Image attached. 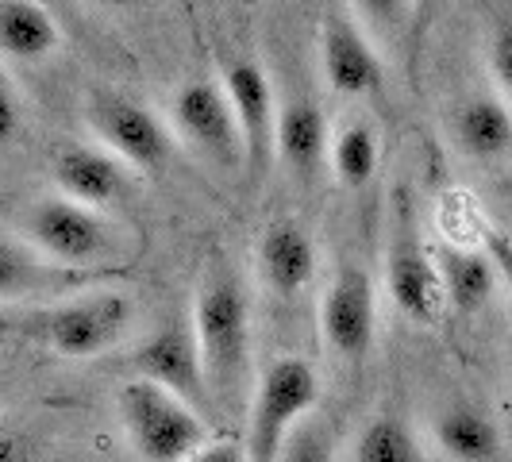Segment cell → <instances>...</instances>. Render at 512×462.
Returning <instances> with one entry per match:
<instances>
[{
	"label": "cell",
	"mask_w": 512,
	"mask_h": 462,
	"mask_svg": "<svg viewBox=\"0 0 512 462\" xmlns=\"http://www.w3.org/2000/svg\"><path fill=\"white\" fill-rule=\"evenodd\" d=\"M189 316H193V332H197L201 359H205L212 409H220L224 416H239L243 405H251L247 397L255 393L251 385V289L228 258H212L205 266Z\"/></svg>",
	"instance_id": "cell-1"
},
{
	"label": "cell",
	"mask_w": 512,
	"mask_h": 462,
	"mask_svg": "<svg viewBox=\"0 0 512 462\" xmlns=\"http://www.w3.org/2000/svg\"><path fill=\"white\" fill-rule=\"evenodd\" d=\"M135 305L128 293L93 289L85 297H70L62 305L35 308L24 316H0L4 339H31L58 351L62 359H93L120 343L128 332Z\"/></svg>",
	"instance_id": "cell-2"
},
{
	"label": "cell",
	"mask_w": 512,
	"mask_h": 462,
	"mask_svg": "<svg viewBox=\"0 0 512 462\" xmlns=\"http://www.w3.org/2000/svg\"><path fill=\"white\" fill-rule=\"evenodd\" d=\"M116 412L128 443L143 462H189L212 439L205 412H197L178 393L147 378H131L120 385Z\"/></svg>",
	"instance_id": "cell-3"
},
{
	"label": "cell",
	"mask_w": 512,
	"mask_h": 462,
	"mask_svg": "<svg viewBox=\"0 0 512 462\" xmlns=\"http://www.w3.org/2000/svg\"><path fill=\"white\" fill-rule=\"evenodd\" d=\"M316 401H320V378H316L312 362L297 359V355L270 362L255 382L251 405H247V459H282L285 439L293 436V428L301 420H308Z\"/></svg>",
	"instance_id": "cell-4"
},
{
	"label": "cell",
	"mask_w": 512,
	"mask_h": 462,
	"mask_svg": "<svg viewBox=\"0 0 512 462\" xmlns=\"http://www.w3.org/2000/svg\"><path fill=\"white\" fill-rule=\"evenodd\" d=\"M27 243L66 270H101V262L120 251L116 228L97 208H85L70 197H43L24 216Z\"/></svg>",
	"instance_id": "cell-5"
},
{
	"label": "cell",
	"mask_w": 512,
	"mask_h": 462,
	"mask_svg": "<svg viewBox=\"0 0 512 462\" xmlns=\"http://www.w3.org/2000/svg\"><path fill=\"white\" fill-rule=\"evenodd\" d=\"M385 293L412 324H432L443 308L436 255L420 239V220L409 189H397L393 197V220L385 243Z\"/></svg>",
	"instance_id": "cell-6"
},
{
	"label": "cell",
	"mask_w": 512,
	"mask_h": 462,
	"mask_svg": "<svg viewBox=\"0 0 512 462\" xmlns=\"http://www.w3.org/2000/svg\"><path fill=\"white\" fill-rule=\"evenodd\" d=\"M85 120H89L93 135L101 139L104 151L116 154L124 166L143 170V174L162 170L178 147V135L166 128L147 104L124 97V93H112V89L89 93Z\"/></svg>",
	"instance_id": "cell-7"
},
{
	"label": "cell",
	"mask_w": 512,
	"mask_h": 462,
	"mask_svg": "<svg viewBox=\"0 0 512 462\" xmlns=\"http://www.w3.org/2000/svg\"><path fill=\"white\" fill-rule=\"evenodd\" d=\"M220 85H224L231 112H235L239 131H243L247 185L258 189L270 174L274 158H278V104L282 101L274 97L270 74L251 54H224L220 58Z\"/></svg>",
	"instance_id": "cell-8"
},
{
	"label": "cell",
	"mask_w": 512,
	"mask_h": 462,
	"mask_svg": "<svg viewBox=\"0 0 512 462\" xmlns=\"http://www.w3.org/2000/svg\"><path fill=\"white\" fill-rule=\"evenodd\" d=\"M170 116H174V135L185 147H193L205 162H212L216 170L239 174L247 166L243 131H239V120L231 112V101L224 85H220V77L185 81L174 93Z\"/></svg>",
	"instance_id": "cell-9"
},
{
	"label": "cell",
	"mask_w": 512,
	"mask_h": 462,
	"mask_svg": "<svg viewBox=\"0 0 512 462\" xmlns=\"http://www.w3.org/2000/svg\"><path fill=\"white\" fill-rule=\"evenodd\" d=\"M131 370L135 378L162 385L170 393H178L181 401H189L197 412L212 405L205 378V359H201V343L193 332V316L189 312H174L158 332L131 355Z\"/></svg>",
	"instance_id": "cell-10"
},
{
	"label": "cell",
	"mask_w": 512,
	"mask_h": 462,
	"mask_svg": "<svg viewBox=\"0 0 512 462\" xmlns=\"http://www.w3.org/2000/svg\"><path fill=\"white\" fill-rule=\"evenodd\" d=\"M320 70L339 97H374L385 85L382 54L351 4L328 8L320 20Z\"/></svg>",
	"instance_id": "cell-11"
},
{
	"label": "cell",
	"mask_w": 512,
	"mask_h": 462,
	"mask_svg": "<svg viewBox=\"0 0 512 462\" xmlns=\"http://www.w3.org/2000/svg\"><path fill=\"white\" fill-rule=\"evenodd\" d=\"M374 332H378L374 278L355 262H343L320 297V335L339 359L359 362L370 355Z\"/></svg>",
	"instance_id": "cell-12"
},
{
	"label": "cell",
	"mask_w": 512,
	"mask_h": 462,
	"mask_svg": "<svg viewBox=\"0 0 512 462\" xmlns=\"http://www.w3.org/2000/svg\"><path fill=\"white\" fill-rule=\"evenodd\" d=\"M328 158H332V131L320 101L308 93H289L278 104V162L285 166V174L293 178V185L312 189Z\"/></svg>",
	"instance_id": "cell-13"
},
{
	"label": "cell",
	"mask_w": 512,
	"mask_h": 462,
	"mask_svg": "<svg viewBox=\"0 0 512 462\" xmlns=\"http://www.w3.org/2000/svg\"><path fill=\"white\" fill-rule=\"evenodd\" d=\"M108 274H120V266H112V270H66L58 262H47L31 243L0 235V301L43 297V293H77V289L101 282Z\"/></svg>",
	"instance_id": "cell-14"
},
{
	"label": "cell",
	"mask_w": 512,
	"mask_h": 462,
	"mask_svg": "<svg viewBox=\"0 0 512 462\" xmlns=\"http://www.w3.org/2000/svg\"><path fill=\"white\" fill-rule=\"evenodd\" d=\"M255 262L266 289H274L278 297H297L316 274V239L301 220L278 216L258 235Z\"/></svg>",
	"instance_id": "cell-15"
},
{
	"label": "cell",
	"mask_w": 512,
	"mask_h": 462,
	"mask_svg": "<svg viewBox=\"0 0 512 462\" xmlns=\"http://www.w3.org/2000/svg\"><path fill=\"white\" fill-rule=\"evenodd\" d=\"M54 181L58 193L70 197L85 208H108L128 193V170L116 154L104 147H85V143H66L62 151H54Z\"/></svg>",
	"instance_id": "cell-16"
},
{
	"label": "cell",
	"mask_w": 512,
	"mask_h": 462,
	"mask_svg": "<svg viewBox=\"0 0 512 462\" xmlns=\"http://www.w3.org/2000/svg\"><path fill=\"white\" fill-rule=\"evenodd\" d=\"M451 139L474 162H497L512 151V108L493 93H474L451 116Z\"/></svg>",
	"instance_id": "cell-17"
},
{
	"label": "cell",
	"mask_w": 512,
	"mask_h": 462,
	"mask_svg": "<svg viewBox=\"0 0 512 462\" xmlns=\"http://www.w3.org/2000/svg\"><path fill=\"white\" fill-rule=\"evenodd\" d=\"M436 270L439 285H443V301L459 316L482 312L489 305V297H493V289H497V270H493L486 251L443 243L436 251Z\"/></svg>",
	"instance_id": "cell-18"
},
{
	"label": "cell",
	"mask_w": 512,
	"mask_h": 462,
	"mask_svg": "<svg viewBox=\"0 0 512 462\" xmlns=\"http://www.w3.org/2000/svg\"><path fill=\"white\" fill-rule=\"evenodd\" d=\"M62 43L54 16L35 0H0V54L12 62H43Z\"/></svg>",
	"instance_id": "cell-19"
},
{
	"label": "cell",
	"mask_w": 512,
	"mask_h": 462,
	"mask_svg": "<svg viewBox=\"0 0 512 462\" xmlns=\"http://www.w3.org/2000/svg\"><path fill=\"white\" fill-rule=\"evenodd\" d=\"M436 443L455 462H497L501 455V428L478 405H451L436 416Z\"/></svg>",
	"instance_id": "cell-20"
},
{
	"label": "cell",
	"mask_w": 512,
	"mask_h": 462,
	"mask_svg": "<svg viewBox=\"0 0 512 462\" xmlns=\"http://www.w3.org/2000/svg\"><path fill=\"white\" fill-rule=\"evenodd\" d=\"M332 174L343 189H366L370 178L378 174L382 147H378V131L366 120H351L335 131L332 139Z\"/></svg>",
	"instance_id": "cell-21"
},
{
	"label": "cell",
	"mask_w": 512,
	"mask_h": 462,
	"mask_svg": "<svg viewBox=\"0 0 512 462\" xmlns=\"http://www.w3.org/2000/svg\"><path fill=\"white\" fill-rule=\"evenodd\" d=\"M355 462H428L424 447L401 416H378L362 428L355 443Z\"/></svg>",
	"instance_id": "cell-22"
},
{
	"label": "cell",
	"mask_w": 512,
	"mask_h": 462,
	"mask_svg": "<svg viewBox=\"0 0 512 462\" xmlns=\"http://www.w3.org/2000/svg\"><path fill=\"white\" fill-rule=\"evenodd\" d=\"M278 462H339L335 455V428L328 420H301L285 439Z\"/></svg>",
	"instance_id": "cell-23"
},
{
	"label": "cell",
	"mask_w": 512,
	"mask_h": 462,
	"mask_svg": "<svg viewBox=\"0 0 512 462\" xmlns=\"http://www.w3.org/2000/svg\"><path fill=\"white\" fill-rule=\"evenodd\" d=\"M489 70L497 85L512 93V4H501L489 12V35H486Z\"/></svg>",
	"instance_id": "cell-24"
},
{
	"label": "cell",
	"mask_w": 512,
	"mask_h": 462,
	"mask_svg": "<svg viewBox=\"0 0 512 462\" xmlns=\"http://www.w3.org/2000/svg\"><path fill=\"white\" fill-rule=\"evenodd\" d=\"M16 135H20V101L0 74V147H8Z\"/></svg>",
	"instance_id": "cell-25"
},
{
	"label": "cell",
	"mask_w": 512,
	"mask_h": 462,
	"mask_svg": "<svg viewBox=\"0 0 512 462\" xmlns=\"http://www.w3.org/2000/svg\"><path fill=\"white\" fill-rule=\"evenodd\" d=\"M493 262V270H497V278L512 289V239L509 235H501V231H486V247H482Z\"/></svg>",
	"instance_id": "cell-26"
},
{
	"label": "cell",
	"mask_w": 512,
	"mask_h": 462,
	"mask_svg": "<svg viewBox=\"0 0 512 462\" xmlns=\"http://www.w3.org/2000/svg\"><path fill=\"white\" fill-rule=\"evenodd\" d=\"M189 462H251V459H247V443H239V439H208Z\"/></svg>",
	"instance_id": "cell-27"
},
{
	"label": "cell",
	"mask_w": 512,
	"mask_h": 462,
	"mask_svg": "<svg viewBox=\"0 0 512 462\" xmlns=\"http://www.w3.org/2000/svg\"><path fill=\"white\" fill-rule=\"evenodd\" d=\"M0 462H27L24 439H16V436H8V432H0Z\"/></svg>",
	"instance_id": "cell-28"
},
{
	"label": "cell",
	"mask_w": 512,
	"mask_h": 462,
	"mask_svg": "<svg viewBox=\"0 0 512 462\" xmlns=\"http://www.w3.org/2000/svg\"><path fill=\"white\" fill-rule=\"evenodd\" d=\"M509 362H512V355H509Z\"/></svg>",
	"instance_id": "cell-29"
}]
</instances>
